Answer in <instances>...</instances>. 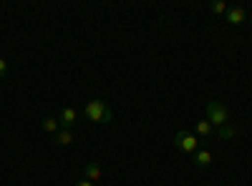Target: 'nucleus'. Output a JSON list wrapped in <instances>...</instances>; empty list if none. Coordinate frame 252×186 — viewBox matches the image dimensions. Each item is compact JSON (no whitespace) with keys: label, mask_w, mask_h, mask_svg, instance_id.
Returning a JSON list of instances; mask_svg holds the SVG:
<instances>
[{"label":"nucleus","mask_w":252,"mask_h":186,"mask_svg":"<svg viewBox=\"0 0 252 186\" xmlns=\"http://www.w3.org/2000/svg\"><path fill=\"white\" fill-rule=\"evenodd\" d=\"M174 146H177V151L192 156V154L199 149V138H197L194 133H189V131H177V133H174Z\"/></svg>","instance_id":"7ed1b4c3"},{"label":"nucleus","mask_w":252,"mask_h":186,"mask_svg":"<svg viewBox=\"0 0 252 186\" xmlns=\"http://www.w3.org/2000/svg\"><path fill=\"white\" fill-rule=\"evenodd\" d=\"M5 73H8V60H5V58H0V78H3Z\"/></svg>","instance_id":"ddd939ff"},{"label":"nucleus","mask_w":252,"mask_h":186,"mask_svg":"<svg viewBox=\"0 0 252 186\" xmlns=\"http://www.w3.org/2000/svg\"><path fill=\"white\" fill-rule=\"evenodd\" d=\"M240 133V129L235 126V123H224V126H220L217 131H215V136L217 138H222V141H229V138H235Z\"/></svg>","instance_id":"423d86ee"},{"label":"nucleus","mask_w":252,"mask_h":186,"mask_svg":"<svg viewBox=\"0 0 252 186\" xmlns=\"http://www.w3.org/2000/svg\"><path fill=\"white\" fill-rule=\"evenodd\" d=\"M76 118H78V113H76L71 106H66V108H63V111L58 113V123H61V129H73Z\"/></svg>","instance_id":"39448f33"},{"label":"nucleus","mask_w":252,"mask_h":186,"mask_svg":"<svg viewBox=\"0 0 252 186\" xmlns=\"http://www.w3.org/2000/svg\"><path fill=\"white\" fill-rule=\"evenodd\" d=\"M76 186H94V184H91V181H89V179H83V181H78V184H76Z\"/></svg>","instance_id":"4468645a"},{"label":"nucleus","mask_w":252,"mask_h":186,"mask_svg":"<svg viewBox=\"0 0 252 186\" xmlns=\"http://www.w3.org/2000/svg\"><path fill=\"white\" fill-rule=\"evenodd\" d=\"M247 23H250V26H252V15H250V18H247Z\"/></svg>","instance_id":"2eb2a0df"},{"label":"nucleus","mask_w":252,"mask_h":186,"mask_svg":"<svg viewBox=\"0 0 252 186\" xmlns=\"http://www.w3.org/2000/svg\"><path fill=\"white\" fill-rule=\"evenodd\" d=\"M40 129H43L46 133H58L61 131V123H58V118H43V121H40Z\"/></svg>","instance_id":"9b49d317"},{"label":"nucleus","mask_w":252,"mask_h":186,"mask_svg":"<svg viewBox=\"0 0 252 186\" xmlns=\"http://www.w3.org/2000/svg\"><path fill=\"white\" fill-rule=\"evenodd\" d=\"M83 179H89L91 184L101 179V166H98V161H89V163H86V169H83Z\"/></svg>","instance_id":"6e6552de"},{"label":"nucleus","mask_w":252,"mask_h":186,"mask_svg":"<svg viewBox=\"0 0 252 186\" xmlns=\"http://www.w3.org/2000/svg\"><path fill=\"white\" fill-rule=\"evenodd\" d=\"M192 156H194V166L197 169H207L209 163H212V154H209L207 149H197Z\"/></svg>","instance_id":"0eeeda50"},{"label":"nucleus","mask_w":252,"mask_h":186,"mask_svg":"<svg viewBox=\"0 0 252 186\" xmlns=\"http://www.w3.org/2000/svg\"><path fill=\"white\" fill-rule=\"evenodd\" d=\"M194 131H197V136H212L215 133V126L204 118V121H197L194 123Z\"/></svg>","instance_id":"9d476101"},{"label":"nucleus","mask_w":252,"mask_h":186,"mask_svg":"<svg viewBox=\"0 0 252 186\" xmlns=\"http://www.w3.org/2000/svg\"><path fill=\"white\" fill-rule=\"evenodd\" d=\"M207 121L212 123V126H224V123H229V108L224 106L222 101H209L207 103Z\"/></svg>","instance_id":"f03ea898"},{"label":"nucleus","mask_w":252,"mask_h":186,"mask_svg":"<svg viewBox=\"0 0 252 186\" xmlns=\"http://www.w3.org/2000/svg\"><path fill=\"white\" fill-rule=\"evenodd\" d=\"M53 143H56V146H71V143H73L71 129H61V131L53 136Z\"/></svg>","instance_id":"1a4fd4ad"},{"label":"nucleus","mask_w":252,"mask_h":186,"mask_svg":"<svg viewBox=\"0 0 252 186\" xmlns=\"http://www.w3.org/2000/svg\"><path fill=\"white\" fill-rule=\"evenodd\" d=\"M224 18H227L229 26H242L245 20H247V10L242 5H229L227 13H224Z\"/></svg>","instance_id":"20e7f679"},{"label":"nucleus","mask_w":252,"mask_h":186,"mask_svg":"<svg viewBox=\"0 0 252 186\" xmlns=\"http://www.w3.org/2000/svg\"><path fill=\"white\" fill-rule=\"evenodd\" d=\"M83 113H86V118L91 123H111L114 113L109 108V103L106 101H101V98H94L86 103V108H83Z\"/></svg>","instance_id":"f257e3e1"},{"label":"nucleus","mask_w":252,"mask_h":186,"mask_svg":"<svg viewBox=\"0 0 252 186\" xmlns=\"http://www.w3.org/2000/svg\"><path fill=\"white\" fill-rule=\"evenodd\" d=\"M209 10L222 15V13H227V3H222V0H212V3H209Z\"/></svg>","instance_id":"f8f14e48"}]
</instances>
